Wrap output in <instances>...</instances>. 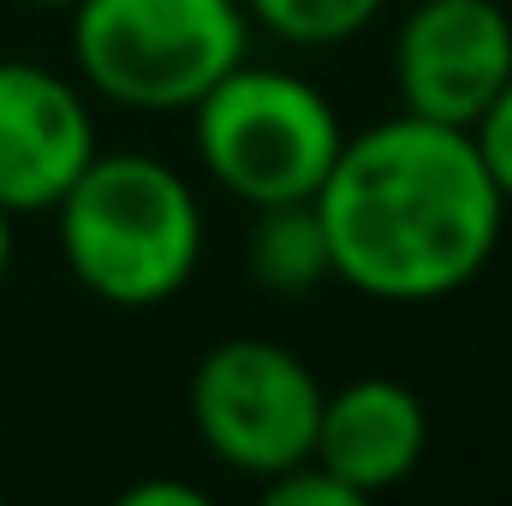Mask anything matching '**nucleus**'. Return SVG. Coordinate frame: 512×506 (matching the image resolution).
Instances as JSON below:
<instances>
[{
    "mask_svg": "<svg viewBox=\"0 0 512 506\" xmlns=\"http://www.w3.org/2000/svg\"><path fill=\"white\" fill-rule=\"evenodd\" d=\"M24 6H78V0H24Z\"/></svg>",
    "mask_w": 512,
    "mask_h": 506,
    "instance_id": "nucleus-15",
    "label": "nucleus"
},
{
    "mask_svg": "<svg viewBox=\"0 0 512 506\" xmlns=\"http://www.w3.org/2000/svg\"><path fill=\"white\" fill-rule=\"evenodd\" d=\"M429 453V411L393 376H358L322 393L310 459L334 471L358 501L399 489Z\"/></svg>",
    "mask_w": 512,
    "mask_h": 506,
    "instance_id": "nucleus-8",
    "label": "nucleus"
},
{
    "mask_svg": "<svg viewBox=\"0 0 512 506\" xmlns=\"http://www.w3.org/2000/svg\"><path fill=\"white\" fill-rule=\"evenodd\" d=\"M120 506H203V489L191 483H137L120 495Z\"/></svg>",
    "mask_w": 512,
    "mask_h": 506,
    "instance_id": "nucleus-13",
    "label": "nucleus"
},
{
    "mask_svg": "<svg viewBox=\"0 0 512 506\" xmlns=\"http://www.w3.org/2000/svg\"><path fill=\"white\" fill-rule=\"evenodd\" d=\"M471 143H477V155H483L495 191L507 197V209H512V78H507V90L483 108V120L471 126Z\"/></svg>",
    "mask_w": 512,
    "mask_h": 506,
    "instance_id": "nucleus-12",
    "label": "nucleus"
},
{
    "mask_svg": "<svg viewBox=\"0 0 512 506\" xmlns=\"http://www.w3.org/2000/svg\"><path fill=\"white\" fill-rule=\"evenodd\" d=\"M387 0H245L256 24L292 48H340L382 18Z\"/></svg>",
    "mask_w": 512,
    "mask_h": 506,
    "instance_id": "nucleus-10",
    "label": "nucleus"
},
{
    "mask_svg": "<svg viewBox=\"0 0 512 506\" xmlns=\"http://www.w3.org/2000/svg\"><path fill=\"white\" fill-rule=\"evenodd\" d=\"M245 262H251L256 286H268L280 298H298V292H316L322 280H334V251H328V227L316 215V197L256 209Z\"/></svg>",
    "mask_w": 512,
    "mask_h": 506,
    "instance_id": "nucleus-9",
    "label": "nucleus"
},
{
    "mask_svg": "<svg viewBox=\"0 0 512 506\" xmlns=\"http://www.w3.org/2000/svg\"><path fill=\"white\" fill-rule=\"evenodd\" d=\"M48 215L78 286L120 310L167 304L185 292L203 256V209L191 179L137 149H96Z\"/></svg>",
    "mask_w": 512,
    "mask_h": 506,
    "instance_id": "nucleus-2",
    "label": "nucleus"
},
{
    "mask_svg": "<svg viewBox=\"0 0 512 506\" xmlns=\"http://www.w3.org/2000/svg\"><path fill=\"white\" fill-rule=\"evenodd\" d=\"M251 48L245 0H78V72L120 108L191 114Z\"/></svg>",
    "mask_w": 512,
    "mask_h": 506,
    "instance_id": "nucleus-3",
    "label": "nucleus"
},
{
    "mask_svg": "<svg viewBox=\"0 0 512 506\" xmlns=\"http://www.w3.org/2000/svg\"><path fill=\"white\" fill-rule=\"evenodd\" d=\"M90 155L96 126L84 96L36 60H0V209L12 221L48 215Z\"/></svg>",
    "mask_w": 512,
    "mask_h": 506,
    "instance_id": "nucleus-7",
    "label": "nucleus"
},
{
    "mask_svg": "<svg viewBox=\"0 0 512 506\" xmlns=\"http://www.w3.org/2000/svg\"><path fill=\"white\" fill-rule=\"evenodd\" d=\"M191 126L209 179L251 209L316 197L346 143L340 114L316 84L251 60H239L191 108Z\"/></svg>",
    "mask_w": 512,
    "mask_h": 506,
    "instance_id": "nucleus-4",
    "label": "nucleus"
},
{
    "mask_svg": "<svg viewBox=\"0 0 512 506\" xmlns=\"http://www.w3.org/2000/svg\"><path fill=\"white\" fill-rule=\"evenodd\" d=\"M316 215L334 280L382 304H435L495 262L507 197L471 131L393 114L340 143Z\"/></svg>",
    "mask_w": 512,
    "mask_h": 506,
    "instance_id": "nucleus-1",
    "label": "nucleus"
},
{
    "mask_svg": "<svg viewBox=\"0 0 512 506\" xmlns=\"http://www.w3.org/2000/svg\"><path fill=\"white\" fill-rule=\"evenodd\" d=\"M512 78V18L501 0H417L393 36L399 114L471 131Z\"/></svg>",
    "mask_w": 512,
    "mask_h": 506,
    "instance_id": "nucleus-6",
    "label": "nucleus"
},
{
    "mask_svg": "<svg viewBox=\"0 0 512 506\" xmlns=\"http://www.w3.org/2000/svg\"><path fill=\"white\" fill-rule=\"evenodd\" d=\"M6 268H12V215L0 209V280H6Z\"/></svg>",
    "mask_w": 512,
    "mask_h": 506,
    "instance_id": "nucleus-14",
    "label": "nucleus"
},
{
    "mask_svg": "<svg viewBox=\"0 0 512 506\" xmlns=\"http://www.w3.org/2000/svg\"><path fill=\"white\" fill-rule=\"evenodd\" d=\"M185 405H191L197 441L227 471L268 483L310 459L322 381L292 346L239 334L197 358Z\"/></svg>",
    "mask_w": 512,
    "mask_h": 506,
    "instance_id": "nucleus-5",
    "label": "nucleus"
},
{
    "mask_svg": "<svg viewBox=\"0 0 512 506\" xmlns=\"http://www.w3.org/2000/svg\"><path fill=\"white\" fill-rule=\"evenodd\" d=\"M262 501L268 506H364L334 471H322L316 459H304V465L268 477V483H262Z\"/></svg>",
    "mask_w": 512,
    "mask_h": 506,
    "instance_id": "nucleus-11",
    "label": "nucleus"
}]
</instances>
